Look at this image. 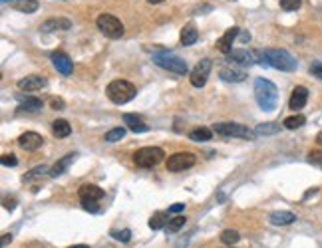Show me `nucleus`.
Instances as JSON below:
<instances>
[{
    "label": "nucleus",
    "mask_w": 322,
    "mask_h": 248,
    "mask_svg": "<svg viewBox=\"0 0 322 248\" xmlns=\"http://www.w3.org/2000/svg\"><path fill=\"white\" fill-rule=\"evenodd\" d=\"M261 56H263V60H261L263 66H272L280 72H294L298 68L296 58L282 48H268L261 52Z\"/></svg>",
    "instance_id": "nucleus-1"
},
{
    "label": "nucleus",
    "mask_w": 322,
    "mask_h": 248,
    "mask_svg": "<svg viewBox=\"0 0 322 248\" xmlns=\"http://www.w3.org/2000/svg\"><path fill=\"white\" fill-rule=\"evenodd\" d=\"M2 2H6V0H2Z\"/></svg>",
    "instance_id": "nucleus-48"
},
{
    "label": "nucleus",
    "mask_w": 322,
    "mask_h": 248,
    "mask_svg": "<svg viewBox=\"0 0 322 248\" xmlns=\"http://www.w3.org/2000/svg\"><path fill=\"white\" fill-rule=\"evenodd\" d=\"M163 161V149L161 147H141L133 153V163L141 169H151Z\"/></svg>",
    "instance_id": "nucleus-7"
},
{
    "label": "nucleus",
    "mask_w": 322,
    "mask_h": 248,
    "mask_svg": "<svg viewBox=\"0 0 322 248\" xmlns=\"http://www.w3.org/2000/svg\"><path fill=\"white\" fill-rule=\"evenodd\" d=\"M104 191L98 187V185H82L80 189H78V197H80V200H100V198H104Z\"/></svg>",
    "instance_id": "nucleus-15"
},
{
    "label": "nucleus",
    "mask_w": 322,
    "mask_h": 248,
    "mask_svg": "<svg viewBox=\"0 0 322 248\" xmlns=\"http://www.w3.org/2000/svg\"><path fill=\"white\" fill-rule=\"evenodd\" d=\"M169 212H155L151 218H149V228H153V230H159V228H167V224H169Z\"/></svg>",
    "instance_id": "nucleus-25"
},
{
    "label": "nucleus",
    "mask_w": 322,
    "mask_h": 248,
    "mask_svg": "<svg viewBox=\"0 0 322 248\" xmlns=\"http://www.w3.org/2000/svg\"><path fill=\"white\" fill-rule=\"evenodd\" d=\"M304 121H306L304 115H290V117L284 119V127L286 129H298V127L304 125Z\"/></svg>",
    "instance_id": "nucleus-31"
},
{
    "label": "nucleus",
    "mask_w": 322,
    "mask_h": 248,
    "mask_svg": "<svg viewBox=\"0 0 322 248\" xmlns=\"http://www.w3.org/2000/svg\"><path fill=\"white\" fill-rule=\"evenodd\" d=\"M76 157H78L76 153H68V155H66V157H62L60 161H56V163L52 165V169H50V177H60L62 173H66V171H68V167L76 161Z\"/></svg>",
    "instance_id": "nucleus-18"
},
{
    "label": "nucleus",
    "mask_w": 322,
    "mask_h": 248,
    "mask_svg": "<svg viewBox=\"0 0 322 248\" xmlns=\"http://www.w3.org/2000/svg\"><path fill=\"white\" fill-rule=\"evenodd\" d=\"M52 133L58 139H64V137H68L72 133V127H70V123L66 119H56V121H52Z\"/></svg>",
    "instance_id": "nucleus-24"
},
{
    "label": "nucleus",
    "mask_w": 322,
    "mask_h": 248,
    "mask_svg": "<svg viewBox=\"0 0 322 248\" xmlns=\"http://www.w3.org/2000/svg\"><path fill=\"white\" fill-rule=\"evenodd\" d=\"M308 163H312V165L322 169V151H310L308 153Z\"/></svg>",
    "instance_id": "nucleus-36"
},
{
    "label": "nucleus",
    "mask_w": 322,
    "mask_h": 248,
    "mask_svg": "<svg viewBox=\"0 0 322 248\" xmlns=\"http://www.w3.org/2000/svg\"><path fill=\"white\" fill-rule=\"evenodd\" d=\"M20 99V103H22V107L24 109H28V111H38L40 107H42V99L40 98H34V96H18Z\"/></svg>",
    "instance_id": "nucleus-29"
},
{
    "label": "nucleus",
    "mask_w": 322,
    "mask_h": 248,
    "mask_svg": "<svg viewBox=\"0 0 322 248\" xmlns=\"http://www.w3.org/2000/svg\"><path fill=\"white\" fill-rule=\"evenodd\" d=\"M213 137V131L207 129V127H195L191 133H189V139L191 141H197V143H205Z\"/></svg>",
    "instance_id": "nucleus-26"
},
{
    "label": "nucleus",
    "mask_w": 322,
    "mask_h": 248,
    "mask_svg": "<svg viewBox=\"0 0 322 248\" xmlns=\"http://www.w3.org/2000/svg\"><path fill=\"white\" fill-rule=\"evenodd\" d=\"M280 131V125L278 123H261V125H257L255 127V133L259 135V137H268V135H274V133H278Z\"/></svg>",
    "instance_id": "nucleus-28"
},
{
    "label": "nucleus",
    "mask_w": 322,
    "mask_h": 248,
    "mask_svg": "<svg viewBox=\"0 0 322 248\" xmlns=\"http://www.w3.org/2000/svg\"><path fill=\"white\" fill-rule=\"evenodd\" d=\"M123 121H125L127 129H131L133 133H145V131H149V125H147L139 115H135V113H125V115H123Z\"/></svg>",
    "instance_id": "nucleus-16"
},
{
    "label": "nucleus",
    "mask_w": 322,
    "mask_h": 248,
    "mask_svg": "<svg viewBox=\"0 0 322 248\" xmlns=\"http://www.w3.org/2000/svg\"><path fill=\"white\" fill-rule=\"evenodd\" d=\"M125 137V127H113V129H109L106 133V141L109 143H113V141H119V139H123Z\"/></svg>",
    "instance_id": "nucleus-32"
},
{
    "label": "nucleus",
    "mask_w": 322,
    "mask_h": 248,
    "mask_svg": "<svg viewBox=\"0 0 322 248\" xmlns=\"http://www.w3.org/2000/svg\"><path fill=\"white\" fill-rule=\"evenodd\" d=\"M48 88V80L44 76H26L18 82V90L20 92H40Z\"/></svg>",
    "instance_id": "nucleus-10"
},
{
    "label": "nucleus",
    "mask_w": 322,
    "mask_h": 248,
    "mask_svg": "<svg viewBox=\"0 0 322 248\" xmlns=\"http://www.w3.org/2000/svg\"><path fill=\"white\" fill-rule=\"evenodd\" d=\"M8 242H12V234H4L2 236V246H6Z\"/></svg>",
    "instance_id": "nucleus-43"
},
{
    "label": "nucleus",
    "mask_w": 322,
    "mask_h": 248,
    "mask_svg": "<svg viewBox=\"0 0 322 248\" xmlns=\"http://www.w3.org/2000/svg\"><path fill=\"white\" fill-rule=\"evenodd\" d=\"M316 143H318V145L322 147V131L318 133V135H316Z\"/></svg>",
    "instance_id": "nucleus-45"
},
{
    "label": "nucleus",
    "mask_w": 322,
    "mask_h": 248,
    "mask_svg": "<svg viewBox=\"0 0 322 248\" xmlns=\"http://www.w3.org/2000/svg\"><path fill=\"white\" fill-rule=\"evenodd\" d=\"M219 78H221L223 82H229V84H239V82H243V80L247 78V74H245L243 70H231V68H223V70L219 72Z\"/></svg>",
    "instance_id": "nucleus-21"
},
{
    "label": "nucleus",
    "mask_w": 322,
    "mask_h": 248,
    "mask_svg": "<svg viewBox=\"0 0 322 248\" xmlns=\"http://www.w3.org/2000/svg\"><path fill=\"white\" fill-rule=\"evenodd\" d=\"M211 68H213V62H211L209 58H203V60H201V62L191 70V74H189L191 84H193L195 88H203V86L207 84V80H209Z\"/></svg>",
    "instance_id": "nucleus-9"
},
{
    "label": "nucleus",
    "mask_w": 322,
    "mask_h": 248,
    "mask_svg": "<svg viewBox=\"0 0 322 248\" xmlns=\"http://www.w3.org/2000/svg\"><path fill=\"white\" fill-rule=\"evenodd\" d=\"M111 236L121 240V242H129L131 240V232L129 230H111Z\"/></svg>",
    "instance_id": "nucleus-35"
},
{
    "label": "nucleus",
    "mask_w": 322,
    "mask_h": 248,
    "mask_svg": "<svg viewBox=\"0 0 322 248\" xmlns=\"http://www.w3.org/2000/svg\"><path fill=\"white\" fill-rule=\"evenodd\" d=\"M96 26L100 28V32L106 38H111V40H117V38H121L125 34V28H123L121 20H117L111 14H100L96 18Z\"/></svg>",
    "instance_id": "nucleus-6"
},
{
    "label": "nucleus",
    "mask_w": 322,
    "mask_h": 248,
    "mask_svg": "<svg viewBox=\"0 0 322 248\" xmlns=\"http://www.w3.org/2000/svg\"><path fill=\"white\" fill-rule=\"evenodd\" d=\"M237 34H239V28H237V26L229 28V30L219 38V42H217V50H219V52H223V54H229V52L233 50V42H235Z\"/></svg>",
    "instance_id": "nucleus-17"
},
{
    "label": "nucleus",
    "mask_w": 322,
    "mask_h": 248,
    "mask_svg": "<svg viewBox=\"0 0 322 248\" xmlns=\"http://www.w3.org/2000/svg\"><path fill=\"white\" fill-rule=\"evenodd\" d=\"M68 248H90L88 244H74V246H68Z\"/></svg>",
    "instance_id": "nucleus-46"
},
{
    "label": "nucleus",
    "mask_w": 322,
    "mask_h": 248,
    "mask_svg": "<svg viewBox=\"0 0 322 248\" xmlns=\"http://www.w3.org/2000/svg\"><path fill=\"white\" fill-rule=\"evenodd\" d=\"M183 224H185V216H173L167 224V232H177Z\"/></svg>",
    "instance_id": "nucleus-33"
},
{
    "label": "nucleus",
    "mask_w": 322,
    "mask_h": 248,
    "mask_svg": "<svg viewBox=\"0 0 322 248\" xmlns=\"http://www.w3.org/2000/svg\"><path fill=\"white\" fill-rule=\"evenodd\" d=\"M197 40H199V32H197L195 24H191V22L185 24L183 30H181V44L183 46H193Z\"/></svg>",
    "instance_id": "nucleus-20"
},
{
    "label": "nucleus",
    "mask_w": 322,
    "mask_h": 248,
    "mask_svg": "<svg viewBox=\"0 0 322 248\" xmlns=\"http://www.w3.org/2000/svg\"><path fill=\"white\" fill-rule=\"evenodd\" d=\"M82 206H84L86 210H92V212H100V208H98L96 200H82Z\"/></svg>",
    "instance_id": "nucleus-39"
},
{
    "label": "nucleus",
    "mask_w": 322,
    "mask_h": 248,
    "mask_svg": "<svg viewBox=\"0 0 322 248\" xmlns=\"http://www.w3.org/2000/svg\"><path fill=\"white\" fill-rule=\"evenodd\" d=\"M44 175H50V169H48L46 165H38V167H34L32 171H28L26 175H22V181H24V183H28V181L40 179V177H44Z\"/></svg>",
    "instance_id": "nucleus-27"
},
{
    "label": "nucleus",
    "mask_w": 322,
    "mask_h": 248,
    "mask_svg": "<svg viewBox=\"0 0 322 248\" xmlns=\"http://www.w3.org/2000/svg\"><path fill=\"white\" fill-rule=\"evenodd\" d=\"M308 101V90L304 86H296L290 94V99H288V107L292 111H300Z\"/></svg>",
    "instance_id": "nucleus-13"
},
{
    "label": "nucleus",
    "mask_w": 322,
    "mask_h": 248,
    "mask_svg": "<svg viewBox=\"0 0 322 248\" xmlns=\"http://www.w3.org/2000/svg\"><path fill=\"white\" fill-rule=\"evenodd\" d=\"M257 52H249V50H231L227 54V60L235 66H253L257 62Z\"/></svg>",
    "instance_id": "nucleus-11"
},
{
    "label": "nucleus",
    "mask_w": 322,
    "mask_h": 248,
    "mask_svg": "<svg viewBox=\"0 0 322 248\" xmlns=\"http://www.w3.org/2000/svg\"><path fill=\"white\" fill-rule=\"evenodd\" d=\"M72 22L68 18H50L42 24V32H54V30H70Z\"/></svg>",
    "instance_id": "nucleus-22"
},
{
    "label": "nucleus",
    "mask_w": 322,
    "mask_h": 248,
    "mask_svg": "<svg viewBox=\"0 0 322 248\" xmlns=\"http://www.w3.org/2000/svg\"><path fill=\"white\" fill-rule=\"evenodd\" d=\"M0 163H2L4 167H16V165H18V159H16L14 155H2Z\"/></svg>",
    "instance_id": "nucleus-37"
},
{
    "label": "nucleus",
    "mask_w": 322,
    "mask_h": 248,
    "mask_svg": "<svg viewBox=\"0 0 322 248\" xmlns=\"http://www.w3.org/2000/svg\"><path fill=\"white\" fill-rule=\"evenodd\" d=\"M147 2H149V4H161L163 0H147Z\"/></svg>",
    "instance_id": "nucleus-47"
},
{
    "label": "nucleus",
    "mask_w": 322,
    "mask_h": 248,
    "mask_svg": "<svg viewBox=\"0 0 322 248\" xmlns=\"http://www.w3.org/2000/svg\"><path fill=\"white\" fill-rule=\"evenodd\" d=\"M195 163H197V157H195L193 153H189V151H179V153L169 155V159L165 161V167H167V171H171V173H181V171H185V169H191Z\"/></svg>",
    "instance_id": "nucleus-8"
},
{
    "label": "nucleus",
    "mask_w": 322,
    "mask_h": 248,
    "mask_svg": "<svg viewBox=\"0 0 322 248\" xmlns=\"http://www.w3.org/2000/svg\"><path fill=\"white\" fill-rule=\"evenodd\" d=\"M42 143H44V139L36 131H26V133H22L18 137V145L22 149H26V151H36V149L42 147Z\"/></svg>",
    "instance_id": "nucleus-14"
},
{
    "label": "nucleus",
    "mask_w": 322,
    "mask_h": 248,
    "mask_svg": "<svg viewBox=\"0 0 322 248\" xmlns=\"http://www.w3.org/2000/svg\"><path fill=\"white\" fill-rule=\"evenodd\" d=\"M14 206H16V200H14V198H4V208L12 210Z\"/></svg>",
    "instance_id": "nucleus-42"
},
{
    "label": "nucleus",
    "mask_w": 322,
    "mask_h": 248,
    "mask_svg": "<svg viewBox=\"0 0 322 248\" xmlns=\"http://www.w3.org/2000/svg\"><path fill=\"white\" fill-rule=\"evenodd\" d=\"M213 131L219 137H239V139H255V129H249L247 125L241 123H233V121H223V123H215Z\"/></svg>",
    "instance_id": "nucleus-5"
},
{
    "label": "nucleus",
    "mask_w": 322,
    "mask_h": 248,
    "mask_svg": "<svg viewBox=\"0 0 322 248\" xmlns=\"http://www.w3.org/2000/svg\"><path fill=\"white\" fill-rule=\"evenodd\" d=\"M106 92L107 98L111 99L113 103H117V105H123V103L131 101V99L135 98V94H137L135 86L131 82H127V80H113V82H109Z\"/></svg>",
    "instance_id": "nucleus-3"
},
{
    "label": "nucleus",
    "mask_w": 322,
    "mask_h": 248,
    "mask_svg": "<svg viewBox=\"0 0 322 248\" xmlns=\"http://www.w3.org/2000/svg\"><path fill=\"white\" fill-rule=\"evenodd\" d=\"M280 8L286 12H294L300 8V0H280Z\"/></svg>",
    "instance_id": "nucleus-34"
},
{
    "label": "nucleus",
    "mask_w": 322,
    "mask_h": 248,
    "mask_svg": "<svg viewBox=\"0 0 322 248\" xmlns=\"http://www.w3.org/2000/svg\"><path fill=\"white\" fill-rule=\"evenodd\" d=\"M153 64H157L159 68L171 72V74H177V76H185L189 74V68H187V62L175 54H169V52H155L153 56Z\"/></svg>",
    "instance_id": "nucleus-4"
},
{
    "label": "nucleus",
    "mask_w": 322,
    "mask_h": 248,
    "mask_svg": "<svg viewBox=\"0 0 322 248\" xmlns=\"http://www.w3.org/2000/svg\"><path fill=\"white\" fill-rule=\"evenodd\" d=\"M50 58H52L54 68H56L62 76H70V74L74 72V64H72V58H70L68 54H64V52H54Z\"/></svg>",
    "instance_id": "nucleus-12"
},
{
    "label": "nucleus",
    "mask_w": 322,
    "mask_h": 248,
    "mask_svg": "<svg viewBox=\"0 0 322 248\" xmlns=\"http://www.w3.org/2000/svg\"><path fill=\"white\" fill-rule=\"evenodd\" d=\"M183 210H185V204H183V202H177V204H171L167 212L171 214V212H183Z\"/></svg>",
    "instance_id": "nucleus-40"
},
{
    "label": "nucleus",
    "mask_w": 322,
    "mask_h": 248,
    "mask_svg": "<svg viewBox=\"0 0 322 248\" xmlns=\"http://www.w3.org/2000/svg\"><path fill=\"white\" fill-rule=\"evenodd\" d=\"M50 103H52V107H54V109H64V107H66V103H64V99H60V98H58V99L54 98L52 101H50Z\"/></svg>",
    "instance_id": "nucleus-41"
},
{
    "label": "nucleus",
    "mask_w": 322,
    "mask_h": 248,
    "mask_svg": "<svg viewBox=\"0 0 322 248\" xmlns=\"http://www.w3.org/2000/svg\"><path fill=\"white\" fill-rule=\"evenodd\" d=\"M241 40H243V42L251 40V34H247V32H241Z\"/></svg>",
    "instance_id": "nucleus-44"
},
{
    "label": "nucleus",
    "mask_w": 322,
    "mask_h": 248,
    "mask_svg": "<svg viewBox=\"0 0 322 248\" xmlns=\"http://www.w3.org/2000/svg\"><path fill=\"white\" fill-rule=\"evenodd\" d=\"M268 220L272 224H276V226H284V224H292L296 220V214L290 212V210H276V212H272L268 216Z\"/></svg>",
    "instance_id": "nucleus-19"
},
{
    "label": "nucleus",
    "mask_w": 322,
    "mask_h": 248,
    "mask_svg": "<svg viewBox=\"0 0 322 248\" xmlns=\"http://www.w3.org/2000/svg\"><path fill=\"white\" fill-rule=\"evenodd\" d=\"M239 238H241V234H239L237 230L227 228V230H223V232H221V242H223V244H227V246L237 244V242H239Z\"/></svg>",
    "instance_id": "nucleus-30"
},
{
    "label": "nucleus",
    "mask_w": 322,
    "mask_h": 248,
    "mask_svg": "<svg viewBox=\"0 0 322 248\" xmlns=\"http://www.w3.org/2000/svg\"><path fill=\"white\" fill-rule=\"evenodd\" d=\"M255 99H257V103H259V107L263 111H274L276 103H278V90H276V86L270 80L257 78L255 80Z\"/></svg>",
    "instance_id": "nucleus-2"
},
{
    "label": "nucleus",
    "mask_w": 322,
    "mask_h": 248,
    "mask_svg": "<svg viewBox=\"0 0 322 248\" xmlns=\"http://www.w3.org/2000/svg\"><path fill=\"white\" fill-rule=\"evenodd\" d=\"M10 8L18 10V12H26V14H32L40 8V4L36 0H10Z\"/></svg>",
    "instance_id": "nucleus-23"
},
{
    "label": "nucleus",
    "mask_w": 322,
    "mask_h": 248,
    "mask_svg": "<svg viewBox=\"0 0 322 248\" xmlns=\"http://www.w3.org/2000/svg\"><path fill=\"white\" fill-rule=\"evenodd\" d=\"M310 74L316 76L318 80H322V62H314V64L310 66Z\"/></svg>",
    "instance_id": "nucleus-38"
}]
</instances>
